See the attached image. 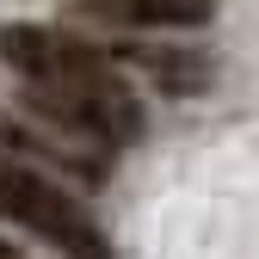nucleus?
I'll use <instances>...</instances> for the list:
<instances>
[{
	"instance_id": "7ed1b4c3",
	"label": "nucleus",
	"mask_w": 259,
	"mask_h": 259,
	"mask_svg": "<svg viewBox=\"0 0 259 259\" xmlns=\"http://www.w3.org/2000/svg\"><path fill=\"white\" fill-rule=\"evenodd\" d=\"M130 68H142L160 93H198L204 80H210V62L198 56V50H142V44H130V50H117Z\"/></svg>"
},
{
	"instance_id": "20e7f679",
	"label": "nucleus",
	"mask_w": 259,
	"mask_h": 259,
	"mask_svg": "<svg viewBox=\"0 0 259 259\" xmlns=\"http://www.w3.org/2000/svg\"><path fill=\"white\" fill-rule=\"evenodd\" d=\"M93 13L123 19V25H204L210 19V0H87Z\"/></svg>"
},
{
	"instance_id": "f03ea898",
	"label": "nucleus",
	"mask_w": 259,
	"mask_h": 259,
	"mask_svg": "<svg viewBox=\"0 0 259 259\" xmlns=\"http://www.w3.org/2000/svg\"><path fill=\"white\" fill-rule=\"evenodd\" d=\"M0 216L19 222V229L44 235L62 259H117L105 247V235L93 229V216L68 198L62 185H50L37 167H25V160L0 154Z\"/></svg>"
},
{
	"instance_id": "39448f33",
	"label": "nucleus",
	"mask_w": 259,
	"mask_h": 259,
	"mask_svg": "<svg viewBox=\"0 0 259 259\" xmlns=\"http://www.w3.org/2000/svg\"><path fill=\"white\" fill-rule=\"evenodd\" d=\"M0 259H19V247H13V241H0Z\"/></svg>"
},
{
	"instance_id": "f257e3e1",
	"label": "nucleus",
	"mask_w": 259,
	"mask_h": 259,
	"mask_svg": "<svg viewBox=\"0 0 259 259\" xmlns=\"http://www.w3.org/2000/svg\"><path fill=\"white\" fill-rule=\"evenodd\" d=\"M0 56L31 87V105L44 117H56L62 130H74V136L99 142V148L142 136V111L130 99L117 62L99 56L93 44L62 37L50 25H7L0 31Z\"/></svg>"
}]
</instances>
